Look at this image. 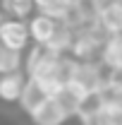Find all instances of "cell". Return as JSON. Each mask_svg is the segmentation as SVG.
<instances>
[{"mask_svg":"<svg viewBox=\"0 0 122 125\" xmlns=\"http://www.w3.org/2000/svg\"><path fill=\"white\" fill-rule=\"evenodd\" d=\"M96 19H98V27L105 31V34H110V36L122 34V0L117 2V5L108 7L105 12H101Z\"/></svg>","mask_w":122,"mask_h":125,"instance_id":"9c48e42d","label":"cell"},{"mask_svg":"<svg viewBox=\"0 0 122 125\" xmlns=\"http://www.w3.org/2000/svg\"><path fill=\"white\" fill-rule=\"evenodd\" d=\"M72 82H77L86 94H96L105 87L108 79L103 77L98 62H89V60H77L74 72H72Z\"/></svg>","mask_w":122,"mask_h":125,"instance_id":"6da1fadb","label":"cell"},{"mask_svg":"<svg viewBox=\"0 0 122 125\" xmlns=\"http://www.w3.org/2000/svg\"><path fill=\"white\" fill-rule=\"evenodd\" d=\"M48 2H53V0H34V5H36L38 10H43V7H46Z\"/></svg>","mask_w":122,"mask_h":125,"instance_id":"7c38bea8","label":"cell"},{"mask_svg":"<svg viewBox=\"0 0 122 125\" xmlns=\"http://www.w3.org/2000/svg\"><path fill=\"white\" fill-rule=\"evenodd\" d=\"M48 96H50V92H48V89H46V87H43L36 77H26V84H24L22 96H19V104H22V108L31 115V113L38 108Z\"/></svg>","mask_w":122,"mask_h":125,"instance_id":"277c9868","label":"cell"},{"mask_svg":"<svg viewBox=\"0 0 122 125\" xmlns=\"http://www.w3.org/2000/svg\"><path fill=\"white\" fill-rule=\"evenodd\" d=\"M120 0H89V5H91V12L96 17L101 15V12H105L108 7H113V5H117Z\"/></svg>","mask_w":122,"mask_h":125,"instance_id":"8fae6325","label":"cell"},{"mask_svg":"<svg viewBox=\"0 0 122 125\" xmlns=\"http://www.w3.org/2000/svg\"><path fill=\"white\" fill-rule=\"evenodd\" d=\"M31 34L29 27L22 22V19H5L0 22V46L10 48V51H24L26 43H29Z\"/></svg>","mask_w":122,"mask_h":125,"instance_id":"3957f363","label":"cell"},{"mask_svg":"<svg viewBox=\"0 0 122 125\" xmlns=\"http://www.w3.org/2000/svg\"><path fill=\"white\" fill-rule=\"evenodd\" d=\"M24 84H26V77L19 75V72L0 75V99L2 101H19Z\"/></svg>","mask_w":122,"mask_h":125,"instance_id":"52a82bcc","label":"cell"},{"mask_svg":"<svg viewBox=\"0 0 122 125\" xmlns=\"http://www.w3.org/2000/svg\"><path fill=\"white\" fill-rule=\"evenodd\" d=\"M81 125H122V115L115 113L110 106H101L96 111L81 113Z\"/></svg>","mask_w":122,"mask_h":125,"instance_id":"ba28073f","label":"cell"},{"mask_svg":"<svg viewBox=\"0 0 122 125\" xmlns=\"http://www.w3.org/2000/svg\"><path fill=\"white\" fill-rule=\"evenodd\" d=\"M19 65H22V51H10L0 46V75L19 72Z\"/></svg>","mask_w":122,"mask_h":125,"instance_id":"30bf717a","label":"cell"},{"mask_svg":"<svg viewBox=\"0 0 122 125\" xmlns=\"http://www.w3.org/2000/svg\"><path fill=\"white\" fill-rule=\"evenodd\" d=\"M53 99L60 104V108L67 113V118L72 115H79L81 113V106H84V99H86V92L77 84V82H62L60 87L53 92Z\"/></svg>","mask_w":122,"mask_h":125,"instance_id":"7a4b0ae2","label":"cell"},{"mask_svg":"<svg viewBox=\"0 0 122 125\" xmlns=\"http://www.w3.org/2000/svg\"><path fill=\"white\" fill-rule=\"evenodd\" d=\"M31 120L36 125H62L67 120V113L60 108V104H58V101L53 99V94H50L46 101L31 113Z\"/></svg>","mask_w":122,"mask_h":125,"instance_id":"5b68a950","label":"cell"},{"mask_svg":"<svg viewBox=\"0 0 122 125\" xmlns=\"http://www.w3.org/2000/svg\"><path fill=\"white\" fill-rule=\"evenodd\" d=\"M58 27H60V22L58 19H53V17H48V15H36L34 19L29 22V34H31V39L36 41V43H41V46H46L48 41L53 39V34L58 31Z\"/></svg>","mask_w":122,"mask_h":125,"instance_id":"8992f818","label":"cell"}]
</instances>
